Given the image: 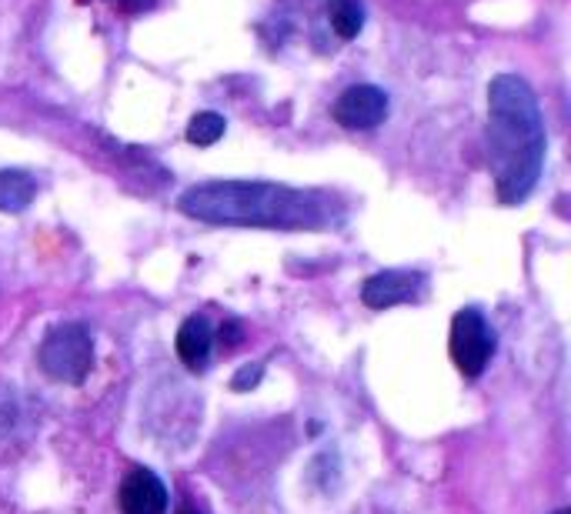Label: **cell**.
<instances>
[{"label":"cell","mask_w":571,"mask_h":514,"mask_svg":"<svg viewBox=\"0 0 571 514\" xmlns=\"http://www.w3.org/2000/svg\"><path fill=\"white\" fill-rule=\"evenodd\" d=\"M485 141L498 201L508 208L528 201L545 167V120L525 78L498 74L488 84Z\"/></svg>","instance_id":"6da1fadb"},{"label":"cell","mask_w":571,"mask_h":514,"mask_svg":"<svg viewBox=\"0 0 571 514\" xmlns=\"http://www.w3.org/2000/svg\"><path fill=\"white\" fill-rule=\"evenodd\" d=\"M177 211L201 224L314 231L331 221L328 198L271 180H205L177 198Z\"/></svg>","instance_id":"7a4b0ae2"},{"label":"cell","mask_w":571,"mask_h":514,"mask_svg":"<svg viewBox=\"0 0 571 514\" xmlns=\"http://www.w3.org/2000/svg\"><path fill=\"white\" fill-rule=\"evenodd\" d=\"M37 361L50 377L63 384H84L94 367V338L81 320H63L44 335Z\"/></svg>","instance_id":"3957f363"},{"label":"cell","mask_w":571,"mask_h":514,"mask_svg":"<svg viewBox=\"0 0 571 514\" xmlns=\"http://www.w3.org/2000/svg\"><path fill=\"white\" fill-rule=\"evenodd\" d=\"M498 348V338L491 331V325L485 320V314L478 307H462L452 317V338H448V354L455 361V367L465 377H481L485 367L491 364Z\"/></svg>","instance_id":"277c9868"},{"label":"cell","mask_w":571,"mask_h":514,"mask_svg":"<svg viewBox=\"0 0 571 514\" xmlns=\"http://www.w3.org/2000/svg\"><path fill=\"white\" fill-rule=\"evenodd\" d=\"M388 94L374 87V84H354L348 91H341V97L335 101V120L345 127V131H374L377 124H385L388 117Z\"/></svg>","instance_id":"5b68a950"},{"label":"cell","mask_w":571,"mask_h":514,"mask_svg":"<svg viewBox=\"0 0 571 514\" xmlns=\"http://www.w3.org/2000/svg\"><path fill=\"white\" fill-rule=\"evenodd\" d=\"M428 278L421 271H377L364 281L361 301L374 311H388L395 304L418 301L424 294Z\"/></svg>","instance_id":"8992f818"},{"label":"cell","mask_w":571,"mask_h":514,"mask_svg":"<svg viewBox=\"0 0 571 514\" xmlns=\"http://www.w3.org/2000/svg\"><path fill=\"white\" fill-rule=\"evenodd\" d=\"M120 514H167V488L151 468H131L117 491Z\"/></svg>","instance_id":"52a82bcc"},{"label":"cell","mask_w":571,"mask_h":514,"mask_svg":"<svg viewBox=\"0 0 571 514\" xmlns=\"http://www.w3.org/2000/svg\"><path fill=\"white\" fill-rule=\"evenodd\" d=\"M211 344H214V328H211V320L205 314H190L184 325L177 328V338H174L177 358L190 371H205L208 367Z\"/></svg>","instance_id":"ba28073f"},{"label":"cell","mask_w":571,"mask_h":514,"mask_svg":"<svg viewBox=\"0 0 571 514\" xmlns=\"http://www.w3.org/2000/svg\"><path fill=\"white\" fill-rule=\"evenodd\" d=\"M37 195V180L27 171H0V211L21 214Z\"/></svg>","instance_id":"9c48e42d"},{"label":"cell","mask_w":571,"mask_h":514,"mask_svg":"<svg viewBox=\"0 0 571 514\" xmlns=\"http://www.w3.org/2000/svg\"><path fill=\"white\" fill-rule=\"evenodd\" d=\"M328 21L341 40H354L364 31V4L361 0H328Z\"/></svg>","instance_id":"30bf717a"},{"label":"cell","mask_w":571,"mask_h":514,"mask_svg":"<svg viewBox=\"0 0 571 514\" xmlns=\"http://www.w3.org/2000/svg\"><path fill=\"white\" fill-rule=\"evenodd\" d=\"M224 131H228V120H224L221 114L201 110V114L190 117V124H187V144L211 148V144H218V141L224 138Z\"/></svg>","instance_id":"8fae6325"},{"label":"cell","mask_w":571,"mask_h":514,"mask_svg":"<svg viewBox=\"0 0 571 514\" xmlns=\"http://www.w3.org/2000/svg\"><path fill=\"white\" fill-rule=\"evenodd\" d=\"M261 374H265V364H244V367L231 377V388H234V392H250V388H258Z\"/></svg>","instance_id":"7c38bea8"},{"label":"cell","mask_w":571,"mask_h":514,"mask_svg":"<svg viewBox=\"0 0 571 514\" xmlns=\"http://www.w3.org/2000/svg\"><path fill=\"white\" fill-rule=\"evenodd\" d=\"M218 338H221V348H224V351L234 348V344H241V325H237V320H228Z\"/></svg>","instance_id":"4fadbf2b"},{"label":"cell","mask_w":571,"mask_h":514,"mask_svg":"<svg viewBox=\"0 0 571 514\" xmlns=\"http://www.w3.org/2000/svg\"><path fill=\"white\" fill-rule=\"evenodd\" d=\"M114 4H120V8H144L148 0H114Z\"/></svg>","instance_id":"5bb4252c"},{"label":"cell","mask_w":571,"mask_h":514,"mask_svg":"<svg viewBox=\"0 0 571 514\" xmlns=\"http://www.w3.org/2000/svg\"><path fill=\"white\" fill-rule=\"evenodd\" d=\"M177 514H201V511H198V507H180Z\"/></svg>","instance_id":"9a60e30c"},{"label":"cell","mask_w":571,"mask_h":514,"mask_svg":"<svg viewBox=\"0 0 571 514\" xmlns=\"http://www.w3.org/2000/svg\"><path fill=\"white\" fill-rule=\"evenodd\" d=\"M555 514H571V511H568V507H558V511H555Z\"/></svg>","instance_id":"2e32d148"}]
</instances>
